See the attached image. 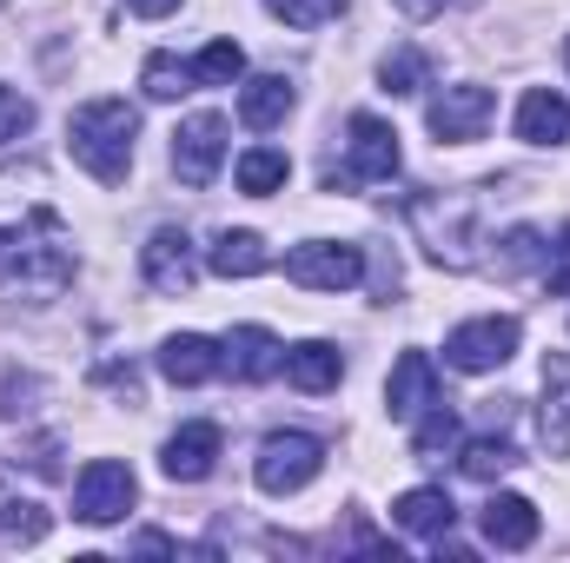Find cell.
<instances>
[{"mask_svg": "<svg viewBox=\"0 0 570 563\" xmlns=\"http://www.w3.org/2000/svg\"><path fill=\"white\" fill-rule=\"evenodd\" d=\"M134 551H140V557H173L179 544H173V537H159V531H146L140 544H134Z\"/></svg>", "mask_w": 570, "mask_h": 563, "instance_id": "836d02e7", "label": "cell"}, {"mask_svg": "<svg viewBox=\"0 0 570 563\" xmlns=\"http://www.w3.org/2000/svg\"><path fill=\"white\" fill-rule=\"evenodd\" d=\"M285 378H292L305 398H318V392H338V378H345V358H338V345H325V338H305V345H292V352H285Z\"/></svg>", "mask_w": 570, "mask_h": 563, "instance_id": "e0dca14e", "label": "cell"}, {"mask_svg": "<svg viewBox=\"0 0 570 563\" xmlns=\"http://www.w3.org/2000/svg\"><path fill=\"white\" fill-rule=\"evenodd\" d=\"M27 127H33V100H27V93H13V87H0V146L20 140Z\"/></svg>", "mask_w": 570, "mask_h": 563, "instance_id": "4dcf8cb0", "label": "cell"}, {"mask_svg": "<svg viewBox=\"0 0 570 563\" xmlns=\"http://www.w3.org/2000/svg\"><path fill=\"white\" fill-rule=\"evenodd\" d=\"M53 213L40 206L27 226H0V285H27V292H60L73 279V253L53 239H33Z\"/></svg>", "mask_w": 570, "mask_h": 563, "instance_id": "7a4b0ae2", "label": "cell"}, {"mask_svg": "<svg viewBox=\"0 0 570 563\" xmlns=\"http://www.w3.org/2000/svg\"><path fill=\"white\" fill-rule=\"evenodd\" d=\"M392 517H399V531H412V537H451V524H458V511H451V497L444 491H405L399 504H392Z\"/></svg>", "mask_w": 570, "mask_h": 563, "instance_id": "44dd1931", "label": "cell"}, {"mask_svg": "<svg viewBox=\"0 0 570 563\" xmlns=\"http://www.w3.org/2000/svg\"><path fill=\"white\" fill-rule=\"evenodd\" d=\"M412 219H419V233H425L431 259H444L451 273H464L471 266V246H478V206L471 199H419L412 206Z\"/></svg>", "mask_w": 570, "mask_h": 563, "instance_id": "52a82bcc", "label": "cell"}, {"mask_svg": "<svg viewBox=\"0 0 570 563\" xmlns=\"http://www.w3.org/2000/svg\"><path fill=\"white\" fill-rule=\"evenodd\" d=\"M47 531H53L47 504H33V497H7V504H0V537H7V544H40Z\"/></svg>", "mask_w": 570, "mask_h": 563, "instance_id": "cb8c5ba5", "label": "cell"}, {"mask_svg": "<svg viewBox=\"0 0 570 563\" xmlns=\"http://www.w3.org/2000/svg\"><path fill=\"white\" fill-rule=\"evenodd\" d=\"M159 372H166L173 385H206V378L226 372V358H219L213 338H199V332H173V338L159 345Z\"/></svg>", "mask_w": 570, "mask_h": 563, "instance_id": "2e32d148", "label": "cell"}, {"mask_svg": "<svg viewBox=\"0 0 570 563\" xmlns=\"http://www.w3.org/2000/svg\"><path fill=\"white\" fill-rule=\"evenodd\" d=\"M285 113H292V80H285V73H259V80H246V93H239V120H246L253 134L285 127Z\"/></svg>", "mask_w": 570, "mask_h": 563, "instance_id": "ffe728a7", "label": "cell"}, {"mask_svg": "<svg viewBox=\"0 0 570 563\" xmlns=\"http://www.w3.org/2000/svg\"><path fill=\"white\" fill-rule=\"evenodd\" d=\"M399 7H405L412 20H431V13H444V0H399Z\"/></svg>", "mask_w": 570, "mask_h": 563, "instance_id": "d590c367", "label": "cell"}, {"mask_svg": "<svg viewBox=\"0 0 570 563\" xmlns=\"http://www.w3.org/2000/svg\"><path fill=\"white\" fill-rule=\"evenodd\" d=\"M491 113H498L491 87H444V93L425 107V127H431L444 146H464V140H484Z\"/></svg>", "mask_w": 570, "mask_h": 563, "instance_id": "30bf717a", "label": "cell"}, {"mask_svg": "<svg viewBox=\"0 0 570 563\" xmlns=\"http://www.w3.org/2000/svg\"><path fill=\"white\" fill-rule=\"evenodd\" d=\"M518 140L524 146H558L570 140V100L551 87H531L524 107H518Z\"/></svg>", "mask_w": 570, "mask_h": 563, "instance_id": "ac0fdd59", "label": "cell"}, {"mask_svg": "<svg viewBox=\"0 0 570 563\" xmlns=\"http://www.w3.org/2000/svg\"><path fill=\"white\" fill-rule=\"evenodd\" d=\"M134 497H140L134 471L114 464V457H94V464L80 471V484H73V517H80V524H120V517L134 511Z\"/></svg>", "mask_w": 570, "mask_h": 563, "instance_id": "ba28073f", "label": "cell"}, {"mask_svg": "<svg viewBox=\"0 0 570 563\" xmlns=\"http://www.w3.org/2000/svg\"><path fill=\"white\" fill-rule=\"evenodd\" d=\"M458 464H464V477H478V484H491V477H504V471L518 464V451H511V437H471Z\"/></svg>", "mask_w": 570, "mask_h": 563, "instance_id": "484cf974", "label": "cell"}, {"mask_svg": "<svg viewBox=\"0 0 570 563\" xmlns=\"http://www.w3.org/2000/svg\"><path fill=\"white\" fill-rule=\"evenodd\" d=\"M140 279L153 285V292H166V298L199 285V253H193V239H186L179 226H159L140 246Z\"/></svg>", "mask_w": 570, "mask_h": 563, "instance_id": "8fae6325", "label": "cell"}, {"mask_svg": "<svg viewBox=\"0 0 570 563\" xmlns=\"http://www.w3.org/2000/svg\"><path fill=\"white\" fill-rule=\"evenodd\" d=\"M285 279L305 285V292H352L365 279V253L345 239H305L285 253Z\"/></svg>", "mask_w": 570, "mask_h": 563, "instance_id": "5b68a950", "label": "cell"}, {"mask_svg": "<svg viewBox=\"0 0 570 563\" xmlns=\"http://www.w3.org/2000/svg\"><path fill=\"white\" fill-rule=\"evenodd\" d=\"M206 266H213L219 279H259V273L273 266V246H266L259 233H233V226H226V233L213 239V253H206Z\"/></svg>", "mask_w": 570, "mask_h": 563, "instance_id": "d6986e66", "label": "cell"}, {"mask_svg": "<svg viewBox=\"0 0 570 563\" xmlns=\"http://www.w3.org/2000/svg\"><path fill=\"white\" fill-rule=\"evenodd\" d=\"M219 358H226V372H233L239 385H266V378H279L285 372V345L266 332V325H239V332H226V338H219Z\"/></svg>", "mask_w": 570, "mask_h": 563, "instance_id": "4fadbf2b", "label": "cell"}, {"mask_svg": "<svg viewBox=\"0 0 570 563\" xmlns=\"http://www.w3.org/2000/svg\"><path fill=\"white\" fill-rule=\"evenodd\" d=\"M134 134H140V113L127 100H87L73 120H67V146L73 159L100 179V186H120L127 166H134Z\"/></svg>", "mask_w": 570, "mask_h": 563, "instance_id": "6da1fadb", "label": "cell"}, {"mask_svg": "<svg viewBox=\"0 0 570 563\" xmlns=\"http://www.w3.org/2000/svg\"><path fill=\"white\" fill-rule=\"evenodd\" d=\"M219 424H206V418H193V424H179L173 437H166V451H159V471L173 477V484H199V477H213V464H219Z\"/></svg>", "mask_w": 570, "mask_h": 563, "instance_id": "7c38bea8", "label": "cell"}, {"mask_svg": "<svg viewBox=\"0 0 570 563\" xmlns=\"http://www.w3.org/2000/svg\"><path fill=\"white\" fill-rule=\"evenodd\" d=\"M518 338H524V325L518 318H471V325H458L451 338H444V365L451 372H498V365H511V352H518Z\"/></svg>", "mask_w": 570, "mask_h": 563, "instance_id": "8992f818", "label": "cell"}, {"mask_svg": "<svg viewBox=\"0 0 570 563\" xmlns=\"http://www.w3.org/2000/svg\"><path fill=\"white\" fill-rule=\"evenodd\" d=\"M193 73H199V87H233V80L246 73V53H239L233 40H213V47L193 60Z\"/></svg>", "mask_w": 570, "mask_h": 563, "instance_id": "f1b7e54d", "label": "cell"}, {"mask_svg": "<svg viewBox=\"0 0 570 563\" xmlns=\"http://www.w3.org/2000/svg\"><path fill=\"white\" fill-rule=\"evenodd\" d=\"M551 292H558V298H570V226L558 233V266H551Z\"/></svg>", "mask_w": 570, "mask_h": 563, "instance_id": "d6a6232c", "label": "cell"}, {"mask_svg": "<svg viewBox=\"0 0 570 563\" xmlns=\"http://www.w3.org/2000/svg\"><path fill=\"white\" fill-rule=\"evenodd\" d=\"M392 172H399V134L379 113H352L345 120V172H325V192L365 186V179H392Z\"/></svg>", "mask_w": 570, "mask_h": 563, "instance_id": "277c9868", "label": "cell"}, {"mask_svg": "<svg viewBox=\"0 0 570 563\" xmlns=\"http://www.w3.org/2000/svg\"><path fill=\"white\" fill-rule=\"evenodd\" d=\"M431 405H438V372H431L425 352H405L392 365V378H385V412L399 424H412V418H425Z\"/></svg>", "mask_w": 570, "mask_h": 563, "instance_id": "5bb4252c", "label": "cell"}, {"mask_svg": "<svg viewBox=\"0 0 570 563\" xmlns=\"http://www.w3.org/2000/svg\"><path fill=\"white\" fill-rule=\"evenodd\" d=\"M538 531H544V517H538V504H531V497L498 491V497L484 504V544H498V551H531V544H538Z\"/></svg>", "mask_w": 570, "mask_h": 563, "instance_id": "9a60e30c", "label": "cell"}, {"mask_svg": "<svg viewBox=\"0 0 570 563\" xmlns=\"http://www.w3.org/2000/svg\"><path fill=\"white\" fill-rule=\"evenodd\" d=\"M233 179H239V192H253V199H266V192H279L285 179H292V159H285L279 146H253V152H239V166H233Z\"/></svg>", "mask_w": 570, "mask_h": 563, "instance_id": "603a6c76", "label": "cell"}, {"mask_svg": "<svg viewBox=\"0 0 570 563\" xmlns=\"http://www.w3.org/2000/svg\"><path fill=\"white\" fill-rule=\"evenodd\" d=\"M127 7H134V13H146V20H166L179 0H127Z\"/></svg>", "mask_w": 570, "mask_h": 563, "instance_id": "e575fe53", "label": "cell"}, {"mask_svg": "<svg viewBox=\"0 0 570 563\" xmlns=\"http://www.w3.org/2000/svg\"><path fill=\"white\" fill-rule=\"evenodd\" d=\"M226 166V113H193L173 127V172L186 186H213Z\"/></svg>", "mask_w": 570, "mask_h": 563, "instance_id": "9c48e42d", "label": "cell"}, {"mask_svg": "<svg viewBox=\"0 0 570 563\" xmlns=\"http://www.w3.org/2000/svg\"><path fill=\"white\" fill-rule=\"evenodd\" d=\"M458 444V418L444 412V405H431L425 418H412V451L425 457V464H438V451H451Z\"/></svg>", "mask_w": 570, "mask_h": 563, "instance_id": "83f0119b", "label": "cell"}, {"mask_svg": "<svg viewBox=\"0 0 570 563\" xmlns=\"http://www.w3.org/2000/svg\"><path fill=\"white\" fill-rule=\"evenodd\" d=\"M318 471H325V444H318L312 431H273V437L259 444V457H253V477H259L266 497L305 491Z\"/></svg>", "mask_w": 570, "mask_h": 563, "instance_id": "3957f363", "label": "cell"}, {"mask_svg": "<svg viewBox=\"0 0 570 563\" xmlns=\"http://www.w3.org/2000/svg\"><path fill=\"white\" fill-rule=\"evenodd\" d=\"M140 87L153 93V100H179V93H193L199 87V73L186 67V60H173V53H153L140 73Z\"/></svg>", "mask_w": 570, "mask_h": 563, "instance_id": "4316f807", "label": "cell"}, {"mask_svg": "<svg viewBox=\"0 0 570 563\" xmlns=\"http://www.w3.org/2000/svg\"><path fill=\"white\" fill-rule=\"evenodd\" d=\"M538 253H544V239L518 226V233L504 239V273H524V266H538Z\"/></svg>", "mask_w": 570, "mask_h": 563, "instance_id": "1f68e13d", "label": "cell"}, {"mask_svg": "<svg viewBox=\"0 0 570 563\" xmlns=\"http://www.w3.org/2000/svg\"><path fill=\"white\" fill-rule=\"evenodd\" d=\"M544 444L551 451H570V358H544Z\"/></svg>", "mask_w": 570, "mask_h": 563, "instance_id": "7402d4cb", "label": "cell"}, {"mask_svg": "<svg viewBox=\"0 0 570 563\" xmlns=\"http://www.w3.org/2000/svg\"><path fill=\"white\" fill-rule=\"evenodd\" d=\"M425 80H431V60L419 47H392V53L379 60V87H385V93H419Z\"/></svg>", "mask_w": 570, "mask_h": 563, "instance_id": "d4e9b609", "label": "cell"}, {"mask_svg": "<svg viewBox=\"0 0 570 563\" xmlns=\"http://www.w3.org/2000/svg\"><path fill=\"white\" fill-rule=\"evenodd\" d=\"M266 7L279 13L285 27H325V20L345 13V0H266Z\"/></svg>", "mask_w": 570, "mask_h": 563, "instance_id": "f546056e", "label": "cell"}]
</instances>
